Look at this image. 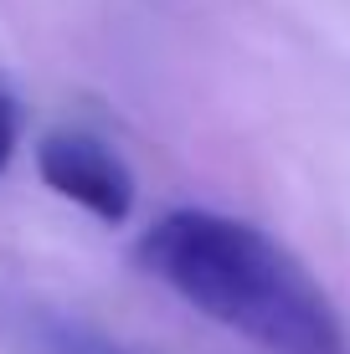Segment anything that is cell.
<instances>
[{
	"label": "cell",
	"mask_w": 350,
	"mask_h": 354,
	"mask_svg": "<svg viewBox=\"0 0 350 354\" xmlns=\"http://www.w3.org/2000/svg\"><path fill=\"white\" fill-rule=\"evenodd\" d=\"M134 257L196 313L268 354H350L330 292L252 221L222 211H170L139 236Z\"/></svg>",
	"instance_id": "1"
},
{
	"label": "cell",
	"mask_w": 350,
	"mask_h": 354,
	"mask_svg": "<svg viewBox=\"0 0 350 354\" xmlns=\"http://www.w3.org/2000/svg\"><path fill=\"white\" fill-rule=\"evenodd\" d=\"M26 344L36 354H139L129 344H119L114 334H103V328L82 324V319H67V313H52V308H36L26 313Z\"/></svg>",
	"instance_id": "3"
},
{
	"label": "cell",
	"mask_w": 350,
	"mask_h": 354,
	"mask_svg": "<svg viewBox=\"0 0 350 354\" xmlns=\"http://www.w3.org/2000/svg\"><path fill=\"white\" fill-rule=\"evenodd\" d=\"M16 139H21V108H16V93L0 82V175H6L10 154H16Z\"/></svg>",
	"instance_id": "4"
},
{
	"label": "cell",
	"mask_w": 350,
	"mask_h": 354,
	"mask_svg": "<svg viewBox=\"0 0 350 354\" xmlns=\"http://www.w3.org/2000/svg\"><path fill=\"white\" fill-rule=\"evenodd\" d=\"M36 169L62 201L82 205L108 226H124L134 216V169L114 144L88 129H57L36 144Z\"/></svg>",
	"instance_id": "2"
}]
</instances>
